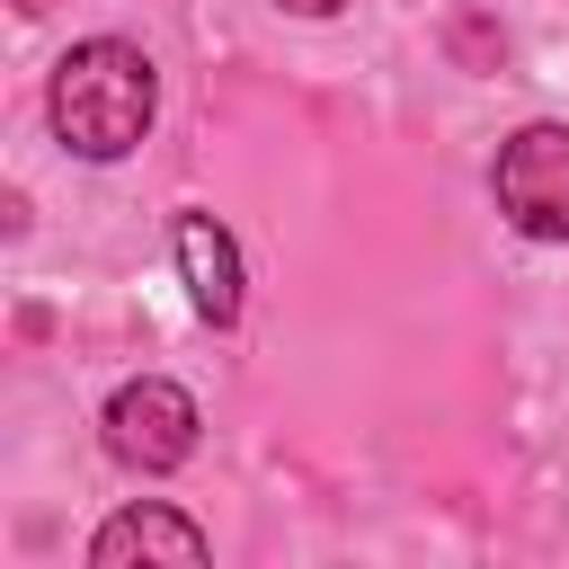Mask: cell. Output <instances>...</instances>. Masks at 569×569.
<instances>
[{"mask_svg":"<svg viewBox=\"0 0 569 569\" xmlns=\"http://www.w3.org/2000/svg\"><path fill=\"white\" fill-rule=\"evenodd\" d=\"M44 116H53L62 151H80V160H124V151L151 133V116H160V71H151L142 44L89 36V44H71V53L53 62Z\"/></svg>","mask_w":569,"mask_h":569,"instance_id":"1","label":"cell"},{"mask_svg":"<svg viewBox=\"0 0 569 569\" xmlns=\"http://www.w3.org/2000/svg\"><path fill=\"white\" fill-rule=\"evenodd\" d=\"M489 187H498V213H507L525 240H569V124L542 116V124L507 133Z\"/></svg>","mask_w":569,"mask_h":569,"instance_id":"2","label":"cell"},{"mask_svg":"<svg viewBox=\"0 0 569 569\" xmlns=\"http://www.w3.org/2000/svg\"><path fill=\"white\" fill-rule=\"evenodd\" d=\"M196 400L169 382V373H142V382H124L116 400H107V453L124 462V471H178L187 453H196Z\"/></svg>","mask_w":569,"mask_h":569,"instance_id":"3","label":"cell"},{"mask_svg":"<svg viewBox=\"0 0 569 569\" xmlns=\"http://www.w3.org/2000/svg\"><path fill=\"white\" fill-rule=\"evenodd\" d=\"M169 249H178V276H187L196 320L231 329V320H240V249H231V231H222L213 213H178V222H169Z\"/></svg>","mask_w":569,"mask_h":569,"instance_id":"4","label":"cell"},{"mask_svg":"<svg viewBox=\"0 0 569 569\" xmlns=\"http://www.w3.org/2000/svg\"><path fill=\"white\" fill-rule=\"evenodd\" d=\"M204 551H213L204 525H187L178 507H124V516H107L98 542H89L98 569H124V560H178V569H196Z\"/></svg>","mask_w":569,"mask_h":569,"instance_id":"5","label":"cell"},{"mask_svg":"<svg viewBox=\"0 0 569 569\" xmlns=\"http://www.w3.org/2000/svg\"><path fill=\"white\" fill-rule=\"evenodd\" d=\"M276 9H293V18H338V9H356V0H276Z\"/></svg>","mask_w":569,"mask_h":569,"instance_id":"6","label":"cell"},{"mask_svg":"<svg viewBox=\"0 0 569 569\" xmlns=\"http://www.w3.org/2000/svg\"><path fill=\"white\" fill-rule=\"evenodd\" d=\"M18 9H27V18H36V9H53V0H18Z\"/></svg>","mask_w":569,"mask_h":569,"instance_id":"7","label":"cell"}]
</instances>
